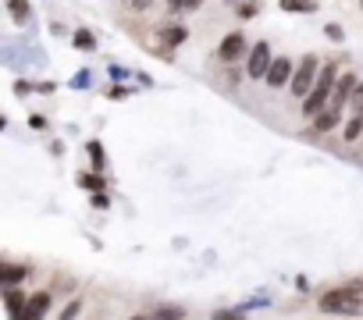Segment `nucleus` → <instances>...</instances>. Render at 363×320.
I'll return each instance as SVG.
<instances>
[{
  "label": "nucleus",
  "instance_id": "nucleus-1",
  "mask_svg": "<svg viewBox=\"0 0 363 320\" xmlns=\"http://www.w3.org/2000/svg\"><path fill=\"white\" fill-rule=\"evenodd\" d=\"M321 313L328 317H363V285H342V288H328L321 296Z\"/></svg>",
  "mask_w": 363,
  "mask_h": 320
},
{
  "label": "nucleus",
  "instance_id": "nucleus-2",
  "mask_svg": "<svg viewBox=\"0 0 363 320\" xmlns=\"http://www.w3.org/2000/svg\"><path fill=\"white\" fill-rule=\"evenodd\" d=\"M335 79H339V68H335V64H331V61L321 64V72H317L310 93L302 96V114H307V118H314V114H321V111L328 107V96H331V86H335Z\"/></svg>",
  "mask_w": 363,
  "mask_h": 320
},
{
  "label": "nucleus",
  "instance_id": "nucleus-3",
  "mask_svg": "<svg viewBox=\"0 0 363 320\" xmlns=\"http://www.w3.org/2000/svg\"><path fill=\"white\" fill-rule=\"evenodd\" d=\"M317 72H321V61L314 57V54H307L296 68H292V79H289V89H292V96H307L310 93V86H314V79H317Z\"/></svg>",
  "mask_w": 363,
  "mask_h": 320
},
{
  "label": "nucleus",
  "instance_id": "nucleus-4",
  "mask_svg": "<svg viewBox=\"0 0 363 320\" xmlns=\"http://www.w3.org/2000/svg\"><path fill=\"white\" fill-rule=\"evenodd\" d=\"M50 292H33V296H25V303H22V310H18V317L15 320H43L47 317V310H50Z\"/></svg>",
  "mask_w": 363,
  "mask_h": 320
},
{
  "label": "nucleus",
  "instance_id": "nucleus-5",
  "mask_svg": "<svg viewBox=\"0 0 363 320\" xmlns=\"http://www.w3.org/2000/svg\"><path fill=\"white\" fill-rule=\"evenodd\" d=\"M246 50H250V43H246V36H242V32H228V36L218 43V57H221L225 64H235Z\"/></svg>",
  "mask_w": 363,
  "mask_h": 320
},
{
  "label": "nucleus",
  "instance_id": "nucleus-6",
  "mask_svg": "<svg viewBox=\"0 0 363 320\" xmlns=\"http://www.w3.org/2000/svg\"><path fill=\"white\" fill-rule=\"evenodd\" d=\"M271 43H257L253 50H250V61H246V75L250 79H264L267 75V68H271Z\"/></svg>",
  "mask_w": 363,
  "mask_h": 320
},
{
  "label": "nucleus",
  "instance_id": "nucleus-7",
  "mask_svg": "<svg viewBox=\"0 0 363 320\" xmlns=\"http://www.w3.org/2000/svg\"><path fill=\"white\" fill-rule=\"evenodd\" d=\"M289 79H292V61L289 57H271V68H267L264 82L271 89H282V86H289Z\"/></svg>",
  "mask_w": 363,
  "mask_h": 320
},
{
  "label": "nucleus",
  "instance_id": "nucleus-8",
  "mask_svg": "<svg viewBox=\"0 0 363 320\" xmlns=\"http://www.w3.org/2000/svg\"><path fill=\"white\" fill-rule=\"evenodd\" d=\"M353 86H356V75H339L335 86H331V96H328V107H346L349 96H353Z\"/></svg>",
  "mask_w": 363,
  "mask_h": 320
},
{
  "label": "nucleus",
  "instance_id": "nucleus-9",
  "mask_svg": "<svg viewBox=\"0 0 363 320\" xmlns=\"http://www.w3.org/2000/svg\"><path fill=\"white\" fill-rule=\"evenodd\" d=\"M22 278H29V267H22V264H4V260H0V288H11V285H18Z\"/></svg>",
  "mask_w": 363,
  "mask_h": 320
},
{
  "label": "nucleus",
  "instance_id": "nucleus-10",
  "mask_svg": "<svg viewBox=\"0 0 363 320\" xmlns=\"http://www.w3.org/2000/svg\"><path fill=\"white\" fill-rule=\"evenodd\" d=\"M339 114H342L339 107H324V111H321V114H314L310 121H314V128H317V132H331V128L339 125Z\"/></svg>",
  "mask_w": 363,
  "mask_h": 320
},
{
  "label": "nucleus",
  "instance_id": "nucleus-11",
  "mask_svg": "<svg viewBox=\"0 0 363 320\" xmlns=\"http://www.w3.org/2000/svg\"><path fill=\"white\" fill-rule=\"evenodd\" d=\"M186 36H189V32L182 29V25H164V29H161V47H164V50H168V47L175 50V47H178L182 40H186Z\"/></svg>",
  "mask_w": 363,
  "mask_h": 320
},
{
  "label": "nucleus",
  "instance_id": "nucleus-12",
  "mask_svg": "<svg viewBox=\"0 0 363 320\" xmlns=\"http://www.w3.org/2000/svg\"><path fill=\"white\" fill-rule=\"evenodd\" d=\"M282 11H292V15H314L317 11V0H278Z\"/></svg>",
  "mask_w": 363,
  "mask_h": 320
},
{
  "label": "nucleus",
  "instance_id": "nucleus-13",
  "mask_svg": "<svg viewBox=\"0 0 363 320\" xmlns=\"http://www.w3.org/2000/svg\"><path fill=\"white\" fill-rule=\"evenodd\" d=\"M8 11L18 25H29L33 22V8H29V0H8Z\"/></svg>",
  "mask_w": 363,
  "mask_h": 320
},
{
  "label": "nucleus",
  "instance_id": "nucleus-14",
  "mask_svg": "<svg viewBox=\"0 0 363 320\" xmlns=\"http://www.w3.org/2000/svg\"><path fill=\"white\" fill-rule=\"evenodd\" d=\"M72 43H75V50H86V54L97 50V36H93L89 29H75V32H72Z\"/></svg>",
  "mask_w": 363,
  "mask_h": 320
},
{
  "label": "nucleus",
  "instance_id": "nucleus-15",
  "mask_svg": "<svg viewBox=\"0 0 363 320\" xmlns=\"http://www.w3.org/2000/svg\"><path fill=\"white\" fill-rule=\"evenodd\" d=\"M75 182H79L82 189H89V192H107V182L100 178V171H97V175H86V171H82Z\"/></svg>",
  "mask_w": 363,
  "mask_h": 320
},
{
  "label": "nucleus",
  "instance_id": "nucleus-16",
  "mask_svg": "<svg viewBox=\"0 0 363 320\" xmlns=\"http://www.w3.org/2000/svg\"><path fill=\"white\" fill-rule=\"evenodd\" d=\"M182 317H186V310H182V306H161V310L150 313L146 320H182Z\"/></svg>",
  "mask_w": 363,
  "mask_h": 320
},
{
  "label": "nucleus",
  "instance_id": "nucleus-17",
  "mask_svg": "<svg viewBox=\"0 0 363 320\" xmlns=\"http://www.w3.org/2000/svg\"><path fill=\"white\" fill-rule=\"evenodd\" d=\"M22 303H25V296L22 292H15V288H11V292L4 296V310H8V317L15 320L18 317V310H22Z\"/></svg>",
  "mask_w": 363,
  "mask_h": 320
},
{
  "label": "nucleus",
  "instance_id": "nucleus-18",
  "mask_svg": "<svg viewBox=\"0 0 363 320\" xmlns=\"http://www.w3.org/2000/svg\"><path fill=\"white\" fill-rule=\"evenodd\" d=\"M360 136H363V114H356V118L346 125V139H349V143H356Z\"/></svg>",
  "mask_w": 363,
  "mask_h": 320
},
{
  "label": "nucleus",
  "instance_id": "nucleus-19",
  "mask_svg": "<svg viewBox=\"0 0 363 320\" xmlns=\"http://www.w3.org/2000/svg\"><path fill=\"white\" fill-rule=\"evenodd\" d=\"M89 157H93V171H104L107 160H104V146L100 143H89Z\"/></svg>",
  "mask_w": 363,
  "mask_h": 320
},
{
  "label": "nucleus",
  "instance_id": "nucleus-20",
  "mask_svg": "<svg viewBox=\"0 0 363 320\" xmlns=\"http://www.w3.org/2000/svg\"><path fill=\"white\" fill-rule=\"evenodd\" d=\"M203 0H168V8L175 11V15H182V11H193V8H200Z\"/></svg>",
  "mask_w": 363,
  "mask_h": 320
},
{
  "label": "nucleus",
  "instance_id": "nucleus-21",
  "mask_svg": "<svg viewBox=\"0 0 363 320\" xmlns=\"http://www.w3.org/2000/svg\"><path fill=\"white\" fill-rule=\"evenodd\" d=\"M349 104H353V111H356V114H363V82H360V79H356V86H353Z\"/></svg>",
  "mask_w": 363,
  "mask_h": 320
},
{
  "label": "nucleus",
  "instance_id": "nucleus-22",
  "mask_svg": "<svg viewBox=\"0 0 363 320\" xmlns=\"http://www.w3.org/2000/svg\"><path fill=\"white\" fill-rule=\"evenodd\" d=\"M79 313H82V299H72L65 310H60V317H57V320H75Z\"/></svg>",
  "mask_w": 363,
  "mask_h": 320
},
{
  "label": "nucleus",
  "instance_id": "nucleus-23",
  "mask_svg": "<svg viewBox=\"0 0 363 320\" xmlns=\"http://www.w3.org/2000/svg\"><path fill=\"white\" fill-rule=\"evenodd\" d=\"M89 79H93L89 72H79V75L72 79V89H89Z\"/></svg>",
  "mask_w": 363,
  "mask_h": 320
},
{
  "label": "nucleus",
  "instance_id": "nucleus-24",
  "mask_svg": "<svg viewBox=\"0 0 363 320\" xmlns=\"http://www.w3.org/2000/svg\"><path fill=\"white\" fill-rule=\"evenodd\" d=\"M239 15L242 18H253V15H260V4H253V0H250V4H239Z\"/></svg>",
  "mask_w": 363,
  "mask_h": 320
},
{
  "label": "nucleus",
  "instance_id": "nucleus-25",
  "mask_svg": "<svg viewBox=\"0 0 363 320\" xmlns=\"http://www.w3.org/2000/svg\"><path fill=\"white\" fill-rule=\"evenodd\" d=\"M214 320H242V310H218Z\"/></svg>",
  "mask_w": 363,
  "mask_h": 320
},
{
  "label": "nucleus",
  "instance_id": "nucleus-26",
  "mask_svg": "<svg viewBox=\"0 0 363 320\" xmlns=\"http://www.w3.org/2000/svg\"><path fill=\"white\" fill-rule=\"evenodd\" d=\"M324 36L339 43V40H342V29H339V25H328V29H324Z\"/></svg>",
  "mask_w": 363,
  "mask_h": 320
},
{
  "label": "nucleus",
  "instance_id": "nucleus-27",
  "mask_svg": "<svg viewBox=\"0 0 363 320\" xmlns=\"http://www.w3.org/2000/svg\"><path fill=\"white\" fill-rule=\"evenodd\" d=\"M93 207H100V210L111 207V196H107V192H97V196H93Z\"/></svg>",
  "mask_w": 363,
  "mask_h": 320
},
{
  "label": "nucleus",
  "instance_id": "nucleus-28",
  "mask_svg": "<svg viewBox=\"0 0 363 320\" xmlns=\"http://www.w3.org/2000/svg\"><path fill=\"white\" fill-rule=\"evenodd\" d=\"M29 89H33V82H15V93H18V96H25Z\"/></svg>",
  "mask_w": 363,
  "mask_h": 320
},
{
  "label": "nucleus",
  "instance_id": "nucleus-29",
  "mask_svg": "<svg viewBox=\"0 0 363 320\" xmlns=\"http://www.w3.org/2000/svg\"><path fill=\"white\" fill-rule=\"evenodd\" d=\"M125 75H129L125 68H118V64H111V79H125Z\"/></svg>",
  "mask_w": 363,
  "mask_h": 320
},
{
  "label": "nucleus",
  "instance_id": "nucleus-30",
  "mask_svg": "<svg viewBox=\"0 0 363 320\" xmlns=\"http://www.w3.org/2000/svg\"><path fill=\"white\" fill-rule=\"evenodd\" d=\"M129 4H132V8H146V4H150V0H129Z\"/></svg>",
  "mask_w": 363,
  "mask_h": 320
},
{
  "label": "nucleus",
  "instance_id": "nucleus-31",
  "mask_svg": "<svg viewBox=\"0 0 363 320\" xmlns=\"http://www.w3.org/2000/svg\"><path fill=\"white\" fill-rule=\"evenodd\" d=\"M4 128H8V118H4V114H0V132H4Z\"/></svg>",
  "mask_w": 363,
  "mask_h": 320
},
{
  "label": "nucleus",
  "instance_id": "nucleus-32",
  "mask_svg": "<svg viewBox=\"0 0 363 320\" xmlns=\"http://www.w3.org/2000/svg\"><path fill=\"white\" fill-rule=\"evenodd\" d=\"M129 320H146V317H129Z\"/></svg>",
  "mask_w": 363,
  "mask_h": 320
},
{
  "label": "nucleus",
  "instance_id": "nucleus-33",
  "mask_svg": "<svg viewBox=\"0 0 363 320\" xmlns=\"http://www.w3.org/2000/svg\"><path fill=\"white\" fill-rule=\"evenodd\" d=\"M225 4H235V0H225Z\"/></svg>",
  "mask_w": 363,
  "mask_h": 320
},
{
  "label": "nucleus",
  "instance_id": "nucleus-34",
  "mask_svg": "<svg viewBox=\"0 0 363 320\" xmlns=\"http://www.w3.org/2000/svg\"><path fill=\"white\" fill-rule=\"evenodd\" d=\"M360 8H363V0H360Z\"/></svg>",
  "mask_w": 363,
  "mask_h": 320
}]
</instances>
